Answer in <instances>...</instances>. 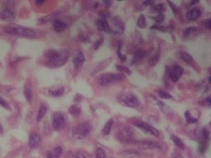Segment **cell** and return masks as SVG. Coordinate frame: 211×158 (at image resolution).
<instances>
[{"label":"cell","mask_w":211,"mask_h":158,"mask_svg":"<svg viewBox=\"0 0 211 158\" xmlns=\"http://www.w3.org/2000/svg\"><path fill=\"white\" fill-rule=\"evenodd\" d=\"M46 65L49 68H58L67 63L69 58L68 50H51L45 54Z\"/></svg>","instance_id":"obj_1"},{"label":"cell","mask_w":211,"mask_h":158,"mask_svg":"<svg viewBox=\"0 0 211 158\" xmlns=\"http://www.w3.org/2000/svg\"><path fill=\"white\" fill-rule=\"evenodd\" d=\"M4 31L8 34L22 36L26 38H34L36 36L35 33L29 28L20 26H9L4 29Z\"/></svg>","instance_id":"obj_2"},{"label":"cell","mask_w":211,"mask_h":158,"mask_svg":"<svg viewBox=\"0 0 211 158\" xmlns=\"http://www.w3.org/2000/svg\"><path fill=\"white\" fill-rule=\"evenodd\" d=\"M124 75L122 74L106 73L100 76L99 79V84L104 87L112 85L124 79Z\"/></svg>","instance_id":"obj_3"},{"label":"cell","mask_w":211,"mask_h":158,"mask_svg":"<svg viewBox=\"0 0 211 158\" xmlns=\"http://www.w3.org/2000/svg\"><path fill=\"white\" fill-rule=\"evenodd\" d=\"M93 130V126L88 121L78 124L72 130V135L77 139H83L88 136Z\"/></svg>","instance_id":"obj_4"},{"label":"cell","mask_w":211,"mask_h":158,"mask_svg":"<svg viewBox=\"0 0 211 158\" xmlns=\"http://www.w3.org/2000/svg\"><path fill=\"white\" fill-rule=\"evenodd\" d=\"M118 100L122 103L130 107H137L140 105V101L136 95L133 93L120 94L118 96Z\"/></svg>","instance_id":"obj_5"},{"label":"cell","mask_w":211,"mask_h":158,"mask_svg":"<svg viewBox=\"0 0 211 158\" xmlns=\"http://www.w3.org/2000/svg\"><path fill=\"white\" fill-rule=\"evenodd\" d=\"M167 73L172 81L176 82L181 77L183 73V69L179 65L168 66L167 67Z\"/></svg>","instance_id":"obj_6"},{"label":"cell","mask_w":211,"mask_h":158,"mask_svg":"<svg viewBox=\"0 0 211 158\" xmlns=\"http://www.w3.org/2000/svg\"><path fill=\"white\" fill-rule=\"evenodd\" d=\"M210 133L206 128H204L201 131V134L199 139V147L198 151L201 153H204L206 150L208 142H209Z\"/></svg>","instance_id":"obj_7"},{"label":"cell","mask_w":211,"mask_h":158,"mask_svg":"<svg viewBox=\"0 0 211 158\" xmlns=\"http://www.w3.org/2000/svg\"><path fill=\"white\" fill-rule=\"evenodd\" d=\"M15 18V9L10 6H6L0 8V20L10 22Z\"/></svg>","instance_id":"obj_8"},{"label":"cell","mask_w":211,"mask_h":158,"mask_svg":"<svg viewBox=\"0 0 211 158\" xmlns=\"http://www.w3.org/2000/svg\"><path fill=\"white\" fill-rule=\"evenodd\" d=\"M134 124L136 126L140 128V129H142L145 132L149 133V134H151L152 135L155 136V137H158L159 136V131L155 128L153 127L151 125L148 124L145 122L141 121H138L134 122Z\"/></svg>","instance_id":"obj_9"},{"label":"cell","mask_w":211,"mask_h":158,"mask_svg":"<svg viewBox=\"0 0 211 158\" xmlns=\"http://www.w3.org/2000/svg\"><path fill=\"white\" fill-rule=\"evenodd\" d=\"M65 116L60 112H56L53 116L52 126L55 130H60L65 127Z\"/></svg>","instance_id":"obj_10"},{"label":"cell","mask_w":211,"mask_h":158,"mask_svg":"<svg viewBox=\"0 0 211 158\" xmlns=\"http://www.w3.org/2000/svg\"><path fill=\"white\" fill-rule=\"evenodd\" d=\"M138 146L143 149H162L163 146L158 142H155L153 141H142L139 142Z\"/></svg>","instance_id":"obj_11"},{"label":"cell","mask_w":211,"mask_h":158,"mask_svg":"<svg viewBox=\"0 0 211 158\" xmlns=\"http://www.w3.org/2000/svg\"><path fill=\"white\" fill-rule=\"evenodd\" d=\"M41 137L37 132L31 133L29 139V145L31 148H36L41 143Z\"/></svg>","instance_id":"obj_12"},{"label":"cell","mask_w":211,"mask_h":158,"mask_svg":"<svg viewBox=\"0 0 211 158\" xmlns=\"http://www.w3.org/2000/svg\"><path fill=\"white\" fill-rule=\"evenodd\" d=\"M133 139V133L129 128H124L119 135V140L122 142L128 143L131 141Z\"/></svg>","instance_id":"obj_13"},{"label":"cell","mask_w":211,"mask_h":158,"mask_svg":"<svg viewBox=\"0 0 211 158\" xmlns=\"http://www.w3.org/2000/svg\"><path fill=\"white\" fill-rule=\"evenodd\" d=\"M201 15V11L199 8L194 7L189 10L186 13V18L188 20L194 21L198 19Z\"/></svg>","instance_id":"obj_14"},{"label":"cell","mask_w":211,"mask_h":158,"mask_svg":"<svg viewBox=\"0 0 211 158\" xmlns=\"http://www.w3.org/2000/svg\"><path fill=\"white\" fill-rule=\"evenodd\" d=\"M113 24L114 25V27L116 29V30L114 31L115 34L119 35L124 32V24L119 17H115V18H113Z\"/></svg>","instance_id":"obj_15"},{"label":"cell","mask_w":211,"mask_h":158,"mask_svg":"<svg viewBox=\"0 0 211 158\" xmlns=\"http://www.w3.org/2000/svg\"><path fill=\"white\" fill-rule=\"evenodd\" d=\"M97 29L99 30H101V31L104 32H110L111 30V28L109 24L107 22L106 19L105 18H101L99 19L96 22Z\"/></svg>","instance_id":"obj_16"},{"label":"cell","mask_w":211,"mask_h":158,"mask_svg":"<svg viewBox=\"0 0 211 158\" xmlns=\"http://www.w3.org/2000/svg\"><path fill=\"white\" fill-rule=\"evenodd\" d=\"M147 55H148V52H147L146 50H144L143 49H138L137 51H135V52L134 53L131 63L135 64L136 63H138V61H140V60L143 59V58L147 57Z\"/></svg>","instance_id":"obj_17"},{"label":"cell","mask_w":211,"mask_h":158,"mask_svg":"<svg viewBox=\"0 0 211 158\" xmlns=\"http://www.w3.org/2000/svg\"><path fill=\"white\" fill-rule=\"evenodd\" d=\"M85 58L81 51H79L73 58V65L75 68H79L85 63Z\"/></svg>","instance_id":"obj_18"},{"label":"cell","mask_w":211,"mask_h":158,"mask_svg":"<svg viewBox=\"0 0 211 158\" xmlns=\"http://www.w3.org/2000/svg\"><path fill=\"white\" fill-rule=\"evenodd\" d=\"M53 26H54V29L58 33L63 32L67 29V24L65 22H63L62 20H60V19H54V22H53Z\"/></svg>","instance_id":"obj_19"},{"label":"cell","mask_w":211,"mask_h":158,"mask_svg":"<svg viewBox=\"0 0 211 158\" xmlns=\"http://www.w3.org/2000/svg\"><path fill=\"white\" fill-rule=\"evenodd\" d=\"M113 124V119H110L109 120H108L106 123L104 128H103V130H102L103 134H104V135H109L110 132L111 128H112Z\"/></svg>","instance_id":"obj_20"},{"label":"cell","mask_w":211,"mask_h":158,"mask_svg":"<svg viewBox=\"0 0 211 158\" xmlns=\"http://www.w3.org/2000/svg\"><path fill=\"white\" fill-rule=\"evenodd\" d=\"M47 111V107L46 105H41L40 108H39L38 115H37V121L38 122L42 120V119H43L44 116V115H46Z\"/></svg>","instance_id":"obj_21"},{"label":"cell","mask_w":211,"mask_h":158,"mask_svg":"<svg viewBox=\"0 0 211 158\" xmlns=\"http://www.w3.org/2000/svg\"><path fill=\"white\" fill-rule=\"evenodd\" d=\"M24 96L25 98H26L27 101L28 102H31L32 101V99H33V93H32V90L30 88V87L29 86L26 85L24 88Z\"/></svg>","instance_id":"obj_22"},{"label":"cell","mask_w":211,"mask_h":158,"mask_svg":"<svg viewBox=\"0 0 211 158\" xmlns=\"http://www.w3.org/2000/svg\"><path fill=\"white\" fill-rule=\"evenodd\" d=\"M180 58H182L183 60H184L186 63L191 64L193 63V58L191 56L190 54H188L186 51H181L180 52Z\"/></svg>","instance_id":"obj_23"},{"label":"cell","mask_w":211,"mask_h":158,"mask_svg":"<svg viewBox=\"0 0 211 158\" xmlns=\"http://www.w3.org/2000/svg\"><path fill=\"white\" fill-rule=\"evenodd\" d=\"M172 141H174L175 145H176L178 148H179L180 149H181V150L185 149V144H183V142L179 137H178L177 136H176V135H172Z\"/></svg>","instance_id":"obj_24"},{"label":"cell","mask_w":211,"mask_h":158,"mask_svg":"<svg viewBox=\"0 0 211 158\" xmlns=\"http://www.w3.org/2000/svg\"><path fill=\"white\" fill-rule=\"evenodd\" d=\"M197 29L195 26L189 27L184 30V33H183V37H184L185 38L190 37L191 35H194V33L197 32Z\"/></svg>","instance_id":"obj_25"},{"label":"cell","mask_w":211,"mask_h":158,"mask_svg":"<svg viewBox=\"0 0 211 158\" xmlns=\"http://www.w3.org/2000/svg\"><path fill=\"white\" fill-rule=\"evenodd\" d=\"M159 58H160L159 53L155 52V54L153 55H151V57L149 58V65L150 66H154V65H156L158 62V60H159Z\"/></svg>","instance_id":"obj_26"},{"label":"cell","mask_w":211,"mask_h":158,"mask_svg":"<svg viewBox=\"0 0 211 158\" xmlns=\"http://www.w3.org/2000/svg\"><path fill=\"white\" fill-rule=\"evenodd\" d=\"M65 92V88L63 87H61L56 89V90H50L49 93L52 94L53 96L54 97H59L61 96L63 94V93Z\"/></svg>","instance_id":"obj_27"},{"label":"cell","mask_w":211,"mask_h":158,"mask_svg":"<svg viewBox=\"0 0 211 158\" xmlns=\"http://www.w3.org/2000/svg\"><path fill=\"white\" fill-rule=\"evenodd\" d=\"M137 25L138 27L141 28V29H144L147 26V22H146V18L144 15H140L138 18L137 21Z\"/></svg>","instance_id":"obj_28"},{"label":"cell","mask_w":211,"mask_h":158,"mask_svg":"<svg viewBox=\"0 0 211 158\" xmlns=\"http://www.w3.org/2000/svg\"><path fill=\"white\" fill-rule=\"evenodd\" d=\"M69 112L72 115L78 116L81 112V108L79 107H78L76 105H72L69 108Z\"/></svg>","instance_id":"obj_29"},{"label":"cell","mask_w":211,"mask_h":158,"mask_svg":"<svg viewBox=\"0 0 211 158\" xmlns=\"http://www.w3.org/2000/svg\"><path fill=\"white\" fill-rule=\"evenodd\" d=\"M185 116L186 121H187V122L189 124L196 123V122H197V121H198V119L194 117L189 111H187V112H185Z\"/></svg>","instance_id":"obj_30"},{"label":"cell","mask_w":211,"mask_h":158,"mask_svg":"<svg viewBox=\"0 0 211 158\" xmlns=\"http://www.w3.org/2000/svg\"><path fill=\"white\" fill-rule=\"evenodd\" d=\"M151 9L154 13L161 14L164 10H165V6H164V5L163 4H158L153 6Z\"/></svg>","instance_id":"obj_31"},{"label":"cell","mask_w":211,"mask_h":158,"mask_svg":"<svg viewBox=\"0 0 211 158\" xmlns=\"http://www.w3.org/2000/svg\"><path fill=\"white\" fill-rule=\"evenodd\" d=\"M96 158H106L104 150L101 148H97L95 151Z\"/></svg>","instance_id":"obj_32"},{"label":"cell","mask_w":211,"mask_h":158,"mask_svg":"<svg viewBox=\"0 0 211 158\" xmlns=\"http://www.w3.org/2000/svg\"><path fill=\"white\" fill-rule=\"evenodd\" d=\"M158 95H159L160 98L165 99H170L173 98V96H172L171 94H169V93L166 92V91L163 90L158 91Z\"/></svg>","instance_id":"obj_33"},{"label":"cell","mask_w":211,"mask_h":158,"mask_svg":"<svg viewBox=\"0 0 211 158\" xmlns=\"http://www.w3.org/2000/svg\"><path fill=\"white\" fill-rule=\"evenodd\" d=\"M63 154V149L62 147L57 146L54 150V157L55 158H59Z\"/></svg>","instance_id":"obj_34"},{"label":"cell","mask_w":211,"mask_h":158,"mask_svg":"<svg viewBox=\"0 0 211 158\" xmlns=\"http://www.w3.org/2000/svg\"><path fill=\"white\" fill-rule=\"evenodd\" d=\"M152 19H154L155 22H156L158 24H160V23H162V22H163L164 20H165V16L163 15V13H161V14H158V15L154 17V18H152Z\"/></svg>","instance_id":"obj_35"},{"label":"cell","mask_w":211,"mask_h":158,"mask_svg":"<svg viewBox=\"0 0 211 158\" xmlns=\"http://www.w3.org/2000/svg\"><path fill=\"white\" fill-rule=\"evenodd\" d=\"M116 68L119 69V71H122L123 72H125V73L130 75L131 74V71H130V69L127 67L126 66H124V65H116Z\"/></svg>","instance_id":"obj_36"},{"label":"cell","mask_w":211,"mask_h":158,"mask_svg":"<svg viewBox=\"0 0 211 158\" xmlns=\"http://www.w3.org/2000/svg\"><path fill=\"white\" fill-rule=\"evenodd\" d=\"M121 48H122V44H120L118 46V51H117V54H118V55L119 59H120L122 61H123V62H125L126 60V55H124V54H122Z\"/></svg>","instance_id":"obj_37"},{"label":"cell","mask_w":211,"mask_h":158,"mask_svg":"<svg viewBox=\"0 0 211 158\" xmlns=\"http://www.w3.org/2000/svg\"><path fill=\"white\" fill-rule=\"evenodd\" d=\"M150 29H154V30H159V31H161V32H165L167 30L166 27H165L164 26H160V25H158V24L153 25V26H151Z\"/></svg>","instance_id":"obj_38"},{"label":"cell","mask_w":211,"mask_h":158,"mask_svg":"<svg viewBox=\"0 0 211 158\" xmlns=\"http://www.w3.org/2000/svg\"><path fill=\"white\" fill-rule=\"evenodd\" d=\"M89 38H90L88 37V35L84 33H81L79 35V39L80 41L83 42V43H86L89 40Z\"/></svg>","instance_id":"obj_39"},{"label":"cell","mask_w":211,"mask_h":158,"mask_svg":"<svg viewBox=\"0 0 211 158\" xmlns=\"http://www.w3.org/2000/svg\"><path fill=\"white\" fill-rule=\"evenodd\" d=\"M201 105H205V106H208L211 107V96L207 97L206 99H204V101L201 102Z\"/></svg>","instance_id":"obj_40"},{"label":"cell","mask_w":211,"mask_h":158,"mask_svg":"<svg viewBox=\"0 0 211 158\" xmlns=\"http://www.w3.org/2000/svg\"><path fill=\"white\" fill-rule=\"evenodd\" d=\"M203 24L205 28L211 30V18L205 19V20L203 21Z\"/></svg>","instance_id":"obj_41"},{"label":"cell","mask_w":211,"mask_h":158,"mask_svg":"<svg viewBox=\"0 0 211 158\" xmlns=\"http://www.w3.org/2000/svg\"><path fill=\"white\" fill-rule=\"evenodd\" d=\"M103 42H104V38H100L99 40H97L96 41V43H94V49H97L99 48V47L101 45Z\"/></svg>","instance_id":"obj_42"},{"label":"cell","mask_w":211,"mask_h":158,"mask_svg":"<svg viewBox=\"0 0 211 158\" xmlns=\"http://www.w3.org/2000/svg\"><path fill=\"white\" fill-rule=\"evenodd\" d=\"M0 105H2L3 107L6 108V109H9V105L8 104V103L6 101H5L4 99H2V97H0Z\"/></svg>","instance_id":"obj_43"},{"label":"cell","mask_w":211,"mask_h":158,"mask_svg":"<svg viewBox=\"0 0 211 158\" xmlns=\"http://www.w3.org/2000/svg\"><path fill=\"white\" fill-rule=\"evenodd\" d=\"M168 3L169 4V6L171 7L172 10H173V12L174 13V14H176V12H178V11H179V10H178V8L176 6L174 5V3L171 2L170 1H168Z\"/></svg>","instance_id":"obj_44"},{"label":"cell","mask_w":211,"mask_h":158,"mask_svg":"<svg viewBox=\"0 0 211 158\" xmlns=\"http://www.w3.org/2000/svg\"><path fill=\"white\" fill-rule=\"evenodd\" d=\"M143 4L145 6H153L154 4V2L152 0H145L143 2Z\"/></svg>","instance_id":"obj_45"},{"label":"cell","mask_w":211,"mask_h":158,"mask_svg":"<svg viewBox=\"0 0 211 158\" xmlns=\"http://www.w3.org/2000/svg\"><path fill=\"white\" fill-rule=\"evenodd\" d=\"M46 157L47 158H55L54 155H53L52 152H51L50 151H47Z\"/></svg>","instance_id":"obj_46"},{"label":"cell","mask_w":211,"mask_h":158,"mask_svg":"<svg viewBox=\"0 0 211 158\" xmlns=\"http://www.w3.org/2000/svg\"><path fill=\"white\" fill-rule=\"evenodd\" d=\"M74 158H86V157L85 156V155H83L82 153H78L75 155Z\"/></svg>","instance_id":"obj_47"},{"label":"cell","mask_w":211,"mask_h":158,"mask_svg":"<svg viewBox=\"0 0 211 158\" xmlns=\"http://www.w3.org/2000/svg\"><path fill=\"white\" fill-rule=\"evenodd\" d=\"M103 2H104V4H105L106 7H107V8L110 7V6H111V4H112V2H111V1H107V0H106V1H103Z\"/></svg>","instance_id":"obj_48"},{"label":"cell","mask_w":211,"mask_h":158,"mask_svg":"<svg viewBox=\"0 0 211 158\" xmlns=\"http://www.w3.org/2000/svg\"><path fill=\"white\" fill-rule=\"evenodd\" d=\"M44 1H43V0H37V1H35V3L37 4L38 5H41L44 4Z\"/></svg>","instance_id":"obj_49"},{"label":"cell","mask_w":211,"mask_h":158,"mask_svg":"<svg viewBox=\"0 0 211 158\" xmlns=\"http://www.w3.org/2000/svg\"><path fill=\"white\" fill-rule=\"evenodd\" d=\"M198 2H199L198 0H196V1H192L190 5H193L194 4H197V3H198Z\"/></svg>","instance_id":"obj_50"},{"label":"cell","mask_w":211,"mask_h":158,"mask_svg":"<svg viewBox=\"0 0 211 158\" xmlns=\"http://www.w3.org/2000/svg\"><path fill=\"white\" fill-rule=\"evenodd\" d=\"M208 81H209L210 83H211V76H210L209 78H208Z\"/></svg>","instance_id":"obj_51"},{"label":"cell","mask_w":211,"mask_h":158,"mask_svg":"<svg viewBox=\"0 0 211 158\" xmlns=\"http://www.w3.org/2000/svg\"><path fill=\"white\" fill-rule=\"evenodd\" d=\"M210 124H211V122H210Z\"/></svg>","instance_id":"obj_52"}]
</instances>
